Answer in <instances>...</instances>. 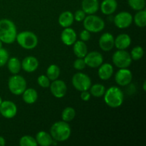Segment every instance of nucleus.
<instances>
[{
  "mask_svg": "<svg viewBox=\"0 0 146 146\" xmlns=\"http://www.w3.org/2000/svg\"><path fill=\"white\" fill-rule=\"evenodd\" d=\"M17 29L15 24L8 19L0 20V40L4 44H11L16 41Z\"/></svg>",
  "mask_w": 146,
  "mask_h": 146,
  "instance_id": "nucleus-1",
  "label": "nucleus"
},
{
  "mask_svg": "<svg viewBox=\"0 0 146 146\" xmlns=\"http://www.w3.org/2000/svg\"><path fill=\"white\" fill-rule=\"evenodd\" d=\"M50 134L54 141L57 142H64L71 136V127L65 121H57L51 125Z\"/></svg>",
  "mask_w": 146,
  "mask_h": 146,
  "instance_id": "nucleus-2",
  "label": "nucleus"
},
{
  "mask_svg": "<svg viewBox=\"0 0 146 146\" xmlns=\"http://www.w3.org/2000/svg\"><path fill=\"white\" fill-rule=\"evenodd\" d=\"M104 97L106 104L111 108H118L123 103V93L117 86H111L106 90Z\"/></svg>",
  "mask_w": 146,
  "mask_h": 146,
  "instance_id": "nucleus-3",
  "label": "nucleus"
},
{
  "mask_svg": "<svg viewBox=\"0 0 146 146\" xmlns=\"http://www.w3.org/2000/svg\"><path fill=\"white\" fill-rule=\"evenodd\" d=\"M16 41L24 49H34L38 45V37L32 31H24L17 35Z\"/></svg>",
  "mask_w": 146,
  "mask_h": 146,
  "instance_id": "nucleus-4",
  "label": "nucleus"
},
{
  "mask_svg": "<svg viewBox=\"0 0 146 146\" xmlns=\"http://www.w3.org/2000/svg\"><path fill=\"white\" fill-rule=\"evenodd\" d=\"M84 29L90 33H98L105 28V22L101 17L94 14L86 16L84 19Z\"/></svg>",
  "mask_w": 146,
  "mask_h": 146,
  "instance_id": "nucleus-5",
  "label": "nucleus"
},
{
  "mask_svg": "<svg viewBox=\"0 0 146 146\" xmlns=\"http://www.w3.org/2000/svg\"><path fill=\"white\" fill-rule=\"evenodd\" d=\"M8 87L10 92L14 95H21L27 87V81L21 76L14 74L9 79Z\"/></svg>",
  "mask_w": 146,
  "mask_h": 146,
  "instance_id": "nucleus-6",
  "label": "nucleus"
},
{
  "mask_svg": "<svg viewBox=\"0 0 146 146\" xmlns=\"http://www.w3.org/2000/svg\"><path fill=\"white\" fill-rule=\"evenodd\" d=\"M112 61L114 65L119 68H128L132 63L131 54L124 50H119L115 51L112 56Z\"/></svg>",
  "mask_w": 146,
  "mask_h": 146,
  "instance_id": "nucleus-7",
  "label": "nucleus"
},
{
  "mask_svg": "<svg viewBox=\"0 0 146 146\" xmlns=\"http://www.w3.org/2000/svg\"><path fill=\"white\" fill-rule=\"evenodd\" d=\"M72 84L74 88L78 91H88L91 86V80L87 74L78 72L74 75Z\"/></svg>",
  "mask_w": 146,
  "mask_h": 146,
  "instance_id": "nucleus-8",
  "label": "nucleus"
},
{
  "mask_svg": "<svg viewBox=\"0 0 146 146\" xmlns=\"http://www.w3.org/2000/svg\"><path fill=\"white\" fill-rule=\"evenodd\" d=\"M114 24L118 29H126L131 25L133 22V16L128 11H121L115 16Z\"/></svg>",
  "mask_w": 146,
  "mask_h": 146,
  "instance_id": "nucleus-9",
  "label": "nucleus"
},
{
  "mask_svg": "<svg viewBox=\"0 0 146 146\" xmlns=\"http://www.w3.org/2000/svg\"><path fill=\"white\" fill-rule=\"evenodd\" d=\"M49 87L51 94L55 98H61L65 96L66 94V84L62 80L56 79L52 81V83H51Z\"/></svg>",
  "mask_w": 146,
  "mask_h": 146,
  "instance_id": "nucleus-10",
  "label": "nucleus"
},
{
  "mask_svg": "<svg viewBox=\"0 0 146 146\" xmlns=\"http://www.w3.org/2000/svg\"><path fill=\"white\" fill-rule=\"evenodd\" d=\"M17 113V105L11 101H4L0 105V114L7 119L14 118Z\"/></svg>",
  "mask_w": 146,
  "mask_h": 146,
  "instance_id": "nucleus-11",
  "label": "nucleus"
},
{
  "mask_svg": "<svg viewBox=\"0 0 146 146\" xmlns=\"http://www.w3.org/2000/svg\"><path fill=\"white\" fill-rule=\"evenodd\" d=\"M133 79V74L128 68H120L115 75V81L118 85L126 86L129 85Z\"/></svg>",
  "mask_w": 146,
  "mask_h": 146,
  "instance_id": "nucleus-12",
  "label": "nucleus"
},
{
  "mask_svg": "<svg viewBox=\"0 0 146 146\" xmlns=\"http://www.w3.org/2000/svg\"><path fill=\"white\" fill-rule=\"evenodd\" d=\"M87 66L91 68H98L104 61V57L101 53L98 51H91L87 53L86 56L84 58Z\"/></svg>",
  "mask_w": 146,
  "mask_h": 146,
  "instance_id": "nucleus-13",
  "label": "nucleus"
},
{
  "mask_svg": "<svg viewBox=\"0 0 146 146\" xmlns=\"http://www.w3.org/2000/svg\"><path fill=\"white\" fill-rule=\"evenodd\" d=\"M114 37L112 34L109 32H106L101 36L98 41V44L104 51H110L114 47Z\"/></svg>",
  "mask_w": 146,
  "mask_h": 146,
  "instance_id": "nucleus-14",
  "label": "nucleus"
},
{
  "mask_svg": "<svg viewBox=\"0 0 146 146\" xmlns=\"http://www.w3.org/2000/svg\"><path fill=\"white\" fill-rule=\"evenodd\" d=\"M61 39L63 44L65 45L68 46H72L77 39V34L75 30L71 27L64 28L61 34Z\"/></svg>",
  "mask_w": 146,
  "mask_h": 146,
  "instance_id": "nucleus-15",
  "label": "nucleus"
},
{
  "mask_svg": "<svg viewBox=\"0 0 146 146\" xmlns=\"http://www.w3.org/2000/svg\"><path fill=\"white\" fill-rule=\"evenodd\" d=\"M21 64V68H23L24 71L27 73H32L38 68L39 63L36 57L29 56L25 57L22 60Z\"/></svg>",
  "mask_w": 146,
  "mask_h": 146,
  "instance_id": "nucleus-16",
  "label": "nucleus"
},
{
  "mask_svg": "<svg viewBox=\"0 0 146 146\" xmlns=\"http://www.w3.org/2000/svg\"><path fill=\"white\" fill-rule=\"evenodd\" d=\"M81 9L86 14H94L99 9L98 0H83L81 3Z\"/></svg>",
  "mask_w": 146,
  "mask_h": 146,
  "instance_id": "nucleus-17",
  "label": "nucleus"
},
{
  "mask_svg": "<svg viewBox=\"0 0 146 146\" xmlns=\"http://www.w3.org/2000/svg\"><path fill=\"white\" fill-rule=\"evenodd\" d=\"M131 44V38L128 34H121L114 39V46L119 50L126 49Z\"/></svg>",
  "mask_w": 146,
  "mask_h": 146,
  "instance_id": "nucleus-18",
  "label": "nucleus"
},
{
  "mask_svg": "<svg viewBox=\"0 0 146 146\" xmlns=\"http://www.w3.org/2000/svg\"><path fill=\"white\" fill-rule=\"evenodd\" d=\"M113 74V68L109 63L102 64L98 67V77L103 81H106L109 79L112 76Z\"/></svg>",
  "mask_w": 146,
  "mask_h": 146,
  "instance_id": "nucleus-19",
  "label": "nucleus"
},
{
  "mask_svg": "<svg viewBox=\"0 0 146 146\" xmlns=\"http://www.w3.org/2000/svg\"><path fill=\"white\" fill-rule=\"evenodd\" d=\"M118 3L116 0H104L101 4V12L106 15L113 14L117 9Z\"/></svg>",
  "mask_w": 146,
  "mask_h": 146,
  "instance_id": "nucleus-20",
  "label": "nucleus"
},
{
  "mask_svg": "<svg viewBox=\"0 0 146 146\" xmlns=\"http://www.w3.org/2000/svg\"><path fill=\"white\" fill-rule=\"evenodd\" d=\"M37 145L41 146H49L52 145L54 139L51 137V134L48 133L46 131H39L37 133L35 138Z\"/></svg>",
  "mask_w": 146,
  "mask_h": 146,
  "instance_id": "nucleus-21",
  "label": "nucleus"
},
{
  "mask_svg": "<svg viewBox=\"0 0 146 146\" xmlns=\"http://www.w3.org/2000/svg\"><path fill=\"white\" fill-rule=\"evenodd\" d=\"M58 24L63 28L70 27L74 21V14L70 11H66L61 13L58 19Z\"/></svg>",
  "mask_w": 146,
  "mask_h": 146,
  "instance_id": "nucleus-22",
  "label": "nucleus"
},
{
  "mask_svg": "<svg viewBox=\"0 0 146 146\" xmlns=\"http://www.w3.org/2000/svg\"><path fill=\"white\" fill-rule=\"evenodd\" d=\"M73 51L77 58H84L88 53V48L84 41L81 40L79 41L76 40V42L73 44Z\"/></svg>",
  "mask_w": 146,
  "mask_h": 146,
  "instance_id": "nucleus-23",
  "label": "nucleus"
},
{
  "mask_svg": "<svg viewBox=\"0 0 146 146\" xmlns=\"http://www.w3.org/2000/svg\"><path fill=\"white\" fill-rule=\"evenodd\" d=\"M21 95L23 101L27 104H34L38 99V93L34 88H26Z\"/></svg>",
  "mask_w": 146,
  "mask_h": 146,
  "instance_id": "nucleus-24",
  "label": "nucleus"
},
{
  "mask_svg": "<svg viewBox=\"0 0 146 146\" xmlns=\"http://www.w3.org/2000/svg\"><path fill=\"white\" fill-rule=\"evenodd\" d=\"M7 67L12 74H18L21 68V64L18 58L11 57L7 61Z\"/></svg>",
  "mask_w": 146,
  "mask_h": 146,
  "instance_id": "nucleus-25",
  "label": "nucleus"
},
{
  "mask_svg": "<svg viewBox=\"0 0 146 146\" xmlns=\"http://www.w3.org/2000/svg\"><path fill=\"white\" fill-rule=\"evenodd\" d=\"M135 25L140 28H144L146 26V11L143 9L138 11L134 18H133Z\"/></svg>",
  "mask_w": 146,
  "mask_h": 146,
  "instance_id": "nucleus-26",
  "label": "nucleus"
},
{
  "mask_svg": "<svg viewBox=\"0 0 146 146\" xmlns=\"http://www.w3.org/2000/svg\"><path fill=\"white\" fill-rule=\"evenodd\" d=\"M61 74L60 68L56 64H51L47 68L46 76L50 81H54L58 79Z\"/></svg>",
  "mask_w": 146,
  "mask_h": 146,
  "instance_id": "nucleus-27",
  "label": "nucleus"
},
{
  "mask_svg": "<svg viewBox=\"0 0 146 146\" xmlns=\"http://www.w3.org/2000/svg\"><path fill=\"white\" fill-rule=\"evenodd\" d=\"M89 90L91 96L96 97V98H100V97L104 96L106 89L105 86L102 84H96L94 85L91 86Z\"/></svg>",
  "mask_w": 146,
  "mask_h": 146,
  "instance_id": "nucleus-28",
  "label": "nucleus"
},
{
  "mask_svg": "<svg viewBox=\"0 0 146 146\" xmlns=\"http://www.w3.org/2000/svg\"><path fill=\"white\" fill-rule=\"evenodd\" d=\"M76 116V111L72 107H66L61 113V118L65 122H70L73 121Z\"/></svg>",
  "mask_w": 146,
  "mask_h": 146,
  "instance_id": "nucleus-29",
  "label": "nucleus"
},
{
  "mask_svg": "<svg viewBox=\"0 0 146 146\" xmlns=\"http://www.w3.org/2000/svg\"><path fill=\"white\" fill-rule=\"evenodd\" d=\"M128 5L135 11H141L145 7V0H128Z\"/></svg>",
  "mask_w": 146,
  "mask_h": 146,
  "instance_id": "nucleus-30",
  "label": "nucleus"
},
{
  "mask_svg": "<svg viewBox=\"0 0 146 146\" xmlns=\"http://www.w3.org/2000/svg\"><path fill=\"white\" fill-rule=\"evenodd\" d=\"M19 145L21 146H36L37 143L34 138L31 135H24L19 140Z\"/></svg>",
  "mask_w": 146,
  "mask_h": 146,
  "instance_id": "nucleus-31",
  "label": "nucleus"
},
{
  "mask_svg": "<svg viewBox=\"0 0 146 146\" xmlns=\"http://www.w3.org/2000/svg\"><path fill=\"white\" fill-rule=\"evenodd\" d=\"M131 56L132 60L134 61H138L141 58H143L144 55V51L143 47L140 46H137L134 47L131 52Z\"/></svg>",
  "mask_w": 146,
  "mask_h": 146,
  "instance_id": "nucleus-32",
  "label": "nucleus"
},
{
  "mask_svg": "<svg viewBox=\"0 0 146 146\" xmlns=\"http://www.w3.org/2000/svg\"><path fill=\"white\" fill-rule=\"evenodd\" d=\"M9 58V52L5 48H0V67L4 66Z\"/></svg>",
  "mask_w": 146,
  "mask_h": 146,
  "instance_id": "nucleus-33",
  "label": "nucleus"
},
{
  "mask_svg": "<svg viewBox=\"0 0 146 146\" xmlns=\"http://www.w3.org/2000/svg\"><path fill=\"white\" fill-rule=\"evenodd\" d=\"M50 80L48 79V77L45 75H41L37 78V83L38 85L42 88H48L51 84Z\"/></svg>",
  "mask_w": 146,
  "mask_h": 146,
  "instance_id": "nucleus-34",
  "label": "nucleus"
},
{
  "mask_svg": "<svg viewBox=\"0 0 146 146\" xmlns=\"http://www.w3.org/2000/svg\"><path fill=\"white\" fill-rule=\"evenodd\" d=\"M86 66V64L83 58H78L74 61V67L75 69L78 70V71H81V70H84Z\"/></svg>",
  "mask_w": 146,
  "mask_h": 146,
  "instance_id": "nucleus-35",
  "label": "nucleus"
},
{
  "mask_svg": "<svg viewBox=\"0 0 146 146\" xmlns=\"http://www.w3.org/2000/svg\"><path fill=\"white\" fill-rule=\"evenodd\" d=\"M86 17V13L83 11L82 9L78 10L75 12V14H74V20H76V21H78V22H81V21H84V19H85V17Z\"/></svg>",
  "mask_w": 146,
  "mask_h": 146,
  "instance_id": "nucleus-36",
  "label": "nucleus"
},
{
  "mask_svg": "<svg viewBox=\"0 0 146 146\" xmlns=\"http://www.w3.org/2000/svg\"><path fill=\"white\" fill-rule=\"evenodd\" d=\"M79 36L81 41H84V42H85V41H88V40L90 39V38H91V33H90L88 30L84 29V30H82V31H81Z\"/></svg>",
  "mask_w": 146,
  "mask_h": 146,
  "instance_id": "nucleus-37",
  "label": "nucleus"
},
{
  "mask_svg": "<svg viewBox=\"0 0 146 146\" xmlns=\"http://www.w3.org/2000/svg\"><path fill=\"white\" fill-rule=\"evenodd\" d=\"M91 94L88 91H81V98L82 101H88L89 99L91 98Z\"/></svg>",
  "mask_w": 146,
  "mask_h": 146,
  "instance_id": "nucleus-38",
  "label": "nucleus"
},
{
  "mask_svg": "<svg viewBox=\"0 0 146 146\" xmlns=\"http://www.w3.org/2000/svg\"><path fill=\"white\" fill-rule=\"evenodd\" d=\"M5 144H6L5 139H4L3 137L0 136V146H4L5 145Z\"/></svg>",
  "mask_w": 146,
  "mask_h": 146,
  "instance_id": "nucleus-39",
  "label": "nucleus"
},
{
  "mask_svg": "<svg viewBox=\"0 0 146 146\" xmlns=\"http://www.w3.org/2000/svg\"><path fill=\"white\" fill-rule=\"evenodd\" d=\"M145 85H146V82H145V81H144V83H143V91H145V90H146Z\"/></svg>",
  "mask_w": 146,
  "mask_h": 146,
  "instance_id": "nucleus-40",
  "label": "nucleus"
},
{
  "mask_svg": "<svg viewBox=\"0 0 146 146\" xmlns=\"http://www.w3.org/2000/svg\"><path fill=\"white\" fill-rule=\"evenodd\" d=\"M2 46H3V42L0 40V48H2Z\"/></svg>",
  "mask_w": 146,
  "mask_h": 146,
  "instance_id": "nucleus-41",
  "label": "nucleus"
},
{
  "mask_svg": "<svg viewBox=\"0 0 146 146\" xmlns=\"http://www.w3.org/2000/svg\"><path fill=\"white\" fill-rule=\"evenodd\" d=\"M2 98H1V96H0V105H1V103H2Z\"/></svg>",
  "mask_w": 146,
  "mask_h": 146,
  "instance_id": "nucleus-42",
  "label": "nucleus"
},
{
  "mask_svg": "<svg viewBox=\"0 0 146 146\" xmlns=\"http://www.w3.org/2000/svg\"><path fill=\"white\" fill-rule=\"evenodd\" d=\"M0 115H1V114H0Z\"/></svg>",
  "mask_w": 146,
  "mask_h": 146,
  "instance_id": "nucleus-43",
  "label": "nucleus"
}]
</instances>
